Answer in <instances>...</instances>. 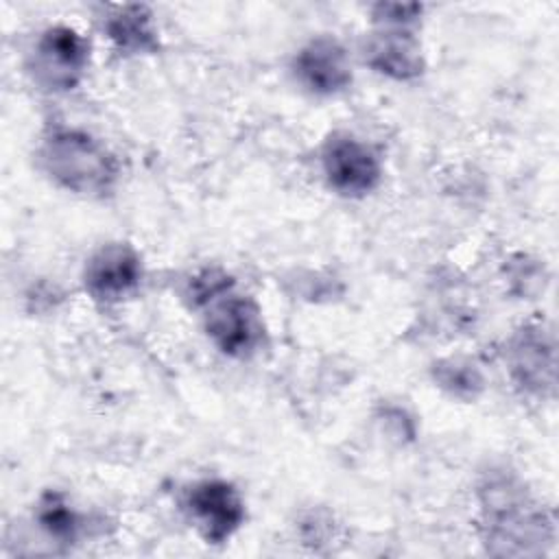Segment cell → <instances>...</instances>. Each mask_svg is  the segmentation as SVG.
Listing matches in <instances>:
<instances>
[{
	"label": "cell",
	"mask_w": 559,
	"mask_h": 559,
	"mask_svg": "<svg viewBox=\"0 0 559 559\" xmlns=\"http://www.w3.org/2000/svg\"><path fill=\"white\" fill-rule=\"evenodd\" d=\"M194 306L203 310V325L225 356L249 358L264 341V323L258 304L236 293L234 280L216 269H205L190 282Z\"/></svg>",
	"instance_id": "obj_1"
},
{
	"label": "cell",
	"mask_w": 559,
	"mask_h": 559,
	"mask_svg": "<svg viewBox=\"0 0 559 559\" xmlns=\"http://www.w3.org/2000/svg\"><path fill=\"white\" fill-rule=\"evenodd\" d=\"M37 159L59 188L81 197H105L120 177L116 155L92 133L74 127L48 129L39 142Z\"/></svg>",
	"instance_id": "obj_2"
},
{
	"label": "cell",
	"mask_w": 559,
	"mask_h": 559,
	"mask_svg": "<svg viewBox=\"0 0 559 559\" xmlns=\"http://www.w3.org/2000/svg\"><path fill=\"white\" fill-rule=\"evenodd\" d=\"M480 502L485 544L491 552L535 555L552 544V518L511 480H489L480 489Z\"/></svg>",
	"instance_id": "obj_3"
},
{
	"label": "cell",
	"mask_w": 559,
	"mask_h": 559,
	"mask_svg": "<svg viewBox=\"0 0 559 559\" xmlns=\"http://www.w3.org/2000/svg\"><path fill=\"white\" fill-rule=\"evenodd\" d=\"M90 66L87 39L68 24H52L44 28L31 52L28 74L35 85L46 92L63 94L81 85Z\"/></svg>",
	"instance_id": "obj_4"
},
{
	"label": "cell",
	"mask_w": 559,
	"mask_h": 559,
	"mask_svg": "<svg viewBox=\"0 0 559 559\" xmlns=\"http://www.w3.org/2000/svg\"><path fill=\"white\" fill-rule=\"evenodd\" d=\"M321 170L328 186L343 197H365L382 179L378 153L360 138L336 131L321 146Z\"/></svg>",
	"instance_id": "obj_5"
},
{
	"label": "cell",
	"mask_w": 559,
	"mask_h": 559,
	"mask_svg": "<svg viewBox=\"0 0 559 559\" xmlns=\"http://www.w3.org/2000/svg\"><path fill=\"white\" fill-rule=\"evenodd\" d=\"M186 509L207 544L227 542L245 522V502L238 489L221 478L194 483L186 493Z\"/></svg>",
	"instance_id": "obj_6"
},
{
	"label": "cell",
	"mask_w": 559,
	"mask_h": 559,
	"mask_svg": "<svg viewBox=\"0 0 559 559\" xmlns=\"http://www.w3.org/2000/svg\"><path fill=\"white\" fill-rule=\"evenodd\" d=\"M142 275L140 253L127 242H109L85 262L83 286L94 301L118 304L138 290Z\"/></svg>",
	"instance_id": "obj_7"
},
{
	"label": "cell",
	"mask_w": 559,
	"mask_h": 559,
	"mask_svg": "<svg viewBox=\"0 0 559 559\" xmlns=\"http://www.w3.org/2000/svg\"><path fill=\"white\" fill-rule=\"evenodd\" d=\"M295 81L314 96H336L352 85V61L332 35H317L293 57Z\"/></svg>",
	"instance_id": "obj_8"
},
{
	"label": "cell",
	"mask_w": 559,
	"mask_h": 559,
	"mask_svg": "<svg viewBox=\"0 0 559 559\" xmlns=\"http://www.w3.org/2000/svg\"><path fill=\"white\" fill-rule=\"evenodd\" d=\"M513 382L533 395L555 389V341L542 323L522 325L507 349Z\"/></svg>",
	"instance_id": "obj_9"
},
{
	"label": "cell",
	"mask_w": 559,
	"mask_h": 559,
	"mask_svg": "<svg viewBox=\"0 0 559 559\" xmlns=\"http://www.w3.org/2000/svg\"><path fill=\"white\" fill-rule=\"evenodd\" d=\"M415 31L417 28L376 26L362 46L365 63L393 81H413L421 76L426 59Z\"/></svg>",
	"instance_id": "obj_10"
},
{
	"label": "cell",
	"mask_w": 559,
	"mask_h": 559,
	"mask_svg": "<svg viewBox=\"0 0 559 559\" xmlns=\"http://www.w3.org/2000/svg\"><path fill=\"white\" fill-rule=\"evenodd\" d=\"M103 31L120 55H153L159 48L155 17L144 4L114 7L103 20Z\"/></svg>",
	"instance_id": "obj_11"
},
{
	"label": "cell",
	"mask_w": 559,
	"mask_h": 559,
	"mask_svg": "<svg viewBox=\"0 0 559 559\" xmlns=\"http://www.w3.org/2000/svg\"><path fill=\"white\" fill-rule=\"evenodd\" d=\"M37 522L55 539L74 542L81 528L76 511L70 507L63 493L46 491L37 502Z\"/></svg>",
	"instance_id": "obj_12"
},
{
	"label": "cell",
	"mask_w": 559,
	"mask_h": 559,
	"mask_svg": "<svg viewBox=\"0 0 559 559\" xmlns=\"http://www.w3.org/2000/svg\"><path fill=\"white\" fill-rule=\"evenodd\" d=\"M421 4H402V2H380L371 9V20L376 26H400L417 28L421 20Z\"/></svg>",
	"instance_id": "obj_13"
},
{
	"label": "cell",
	"mask_w": 559,
	"mask_h": 559,
	"mask_svg": "<svg viewBox=\"0 0 559 559\" xmlns=\"http://www.w3.org/2000/svg\"><path fill=\"white\" fill-rule=\"evenodd\" d=\"M439 382L454 395H474L476 389H480V376L469 365H461L456 360H450L448 365H439Z\"/></svg>",
	"instance_id": "obj_14"
}]
</instances>
